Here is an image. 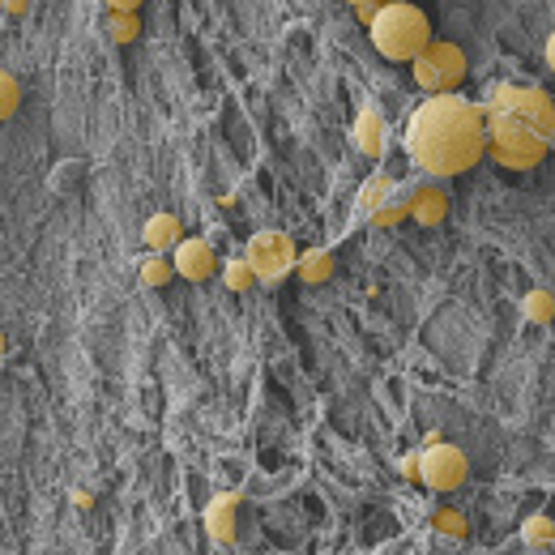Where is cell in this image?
<instances>
[{"label": "cell", "mask_w": 555, "mask_h": 555, "mask_svg": "<svg viewBox=\"0 0 555 555\" xmlns=\"http://www.w3.org/2000/svg\"><path fill=\"white\" fill-rule=\"evenodd\" d=\"M141 0H107V13H137Z\"/></svg>", "instance_id": "25"}, {"label": "cell", "mask_w": 555, "mask_h": 555, "mask_svg": "<svg viewBox=\"0 0 555 555\" xmlns=\"http://www.w3.org/2000/svg\"><path fill=\"white\" fill-rule=\"evenodd\" d=\"M547 65H551V69H555V35H551V39H547Z\"/></svg>", "instance_id": "28"}, {"label": "cell", "mask_w": 555, "mask_h": 555, "mask_svg": "<svg viewBox=\"0 0 555 555\" xmlns=\"http://www.w3.org/2000/svg\"><path fill=\"white\" fill-rule=\"evenodd\" d=\"M419 470H423V453H406L402 457V474H406V479H419Z\"/></svg>", "instance_id": "24"}, {"label": "cell", "mask_w": 555, "mask_h": 555, "mask_svg": "<svg viewBox=\"0 0 555 555\" xmlns=\"http://www.w3.org/2000/svg\"><path fill=\"white\" fill-rule=\"evenodd\" d=\"M432 521H436V530H440V534H453V538H466V530H470V526H466V517H462V513H453V509H436Z\"/></svg>", "instance_id": "22"}, {"label": "cell", "mask_w": 555, "mask_h": 555, "mask_svg": "<svg viewBox=\"0 0 555 555\" xmlns=\"http://www.w3.org/2000/svg\"><path fill=\"white\" fill-rule=\"evenodd\" d=\"M141 240H146L150 252H171L184 240V227L176 214H154V218H146V227H141Z\"/></svg>", "instance_id": "11"}, {"label": "cell", "mask_w": 555, "mask_h": 555, "mask_svg": "<svg viewBox=\"0 0 555 555\" xmlns=\"http://www.w3.org/2000/svg\"><path fill=\"white\" fill-rule=\"evenodd\" d=\"M73 504H82V509H90L94 496H90V491H77V487H73Z\"/></svg>", "instance_id": "26"}, {"label": "cell", "mask_w": 555, "mask_h": 555, "mask_svg": "<svg viewBox=\"0 0 555 555\" xmlns=\"http://www.w3.org/2000/svg\"><path fill=\"white\" fill-rule=\"evenodd\" d=\"M521 538H526L530 547H547V543H555V521L547 513H534L526 526H521Z\"/></svg>", "instance_id": "18"}, {"label": "cell", "mask_w": 555, "mask_h": 555, "mask_svg": "<svg viewBox=\"0 0 555 555\" xmlns=\"http://www.w3.org/2000/svg\"><path fill=\"white\" fill-rule=\"evenodd\" d=\"M0 99H5V103H0V116H13V111H18V99H22V82H18V77H13V73H5V77H0Z\"/></svg>", "instance_id": "21"}, {"label": "cell", "mask_w": 555, "mask_h": 555, "mask_svg": "<svg viewBox=\"0 0 555 555\" xmlns=\"http://www.w3.org/2000/svg\"><path fill=\"white\" fill-rule=\"evenodd\" d=\"M521 312H526V321L534 325H551L555 321V295L551 291H530L521 299Z\"/></svg>", "instance_id": "17"}, {"label": "cell", "mask_w": 555, "mask_h": 555, "mask_svg": "<svg viewBox=\"0 0 555 555\" xmlns=\"http://www.w3.org/2000/svg\"><path fill=\"white\" fill-rule=\"evenodd\" d=\"M26 5H30V0H5V9L13 13V18H18V13H26Z\"/></svg>", "instance_id": "27"}, {"label": "cell", "mask_w": 555, "mask_h": 555, "mask_svg": "<svg viewBox=\"0 0 555 555\" xmlns=\"http://www.w3.org/2000/svg\"><path fill=\"white\" fill-rule=\"evenodd\" d=\"M385 5H389V0H359V5H355V18H359L363 26H372V22H376V13L385 9Z\"/></svg>", "instance_id": "23"}, {"label": "cell", "mask_w": 555, "mask_h": 555, "mask_svg": "<svg viewBox=\"0 0 555 555\" xmlns=\"http://www.w3.org/2000/svg\"><path fill=\"white\" fill-rule=\"evenodd\" d=\"M410 218H415L419 227H440V222L449 218V197H444V188L440 184L410 188Z\"/></svg>", "instance_id": "9"}, {"label": "cell", "mask_w": 555, "mask_h": 555, "mask_svg": "<svg viewBox=\"0 0 555 555\" xmlns=\"http://www.w3.org/2000/svg\"><path fill=\"white\" fill-rule=\"evenodd\" d=\"M410 73H415L419 90H427V94H449V90H457V86L466 82L470 65H466V52L457 43L432 39L415 60H410Z\"/></svg>", "instance_id": "4"}, {"label": "cell", "mask_w": 555, "mask_h": 555, "mask_svg": "<svg viewBox=\"0 0 555 555\" xmlns=\"http://www.w3.org/2000/svg\"><path fill=\"white\" fill-rule=\"evenodd\" d=\"M355 146H359V154H368V158L385 154V120H380L372 107H363L355 116Z\"/></svg>", "instance_id": "12"}, {"label": "cell", "mask_w": 555, "mask_h": 555, "mask_svg": "<svg viewBox=\"0 0 555 555\" xmlns=\"http://www.w3.org/2000/svg\"><path fill=\"white\" fill-rule=\"evenodd\" d=\"M244 261L252 265L257 282H265V287H278V282L295 269L299 252H295V240H291L287 231H257V235L248 240Z\"/></svg>", "instance_id": "5"}, {"label": "cell", "mask_w": 555, "mask_h": 555, "mask_svg": "<svg viewBox=\"0 0 555 555\" xmlns=\"http://www.w3.org/2000/svg\"><path fill=\"white\" fill-rule=\"evenodd\" d=\"M137 274H141V287H167L176 278V261L163 257V252H150V257H141Z\"/></svg>", "instance_id": "15"}, {"label": "cell", "mask_w": 555, "mask_h": 555, "mask_svg": "<svg viewBox=\"0 0 555 555\" xmlns=\"http://www.w3.org/2000/svg\"><path fill=\"white\" fill-rule=\"evenodd\" d=\"M393 193H398V180L385 176V171H376V176L359 188V201H355V205H359V214H363V218H372V214H376L380 205H385Z\"/></svg>", "instance_id": "13"}, {"label": "cell", "mask_w": 555, "mask_h": 555, "mask_svg": "<svg viewBox=\"0 0 555 555\" xmlns=\"http://www.w3.org/2000/svg\"><path fill=\"white\" fill-rule=\"evenodd\" d=\"M466 474H470V462H466V453L457 449V444H427L423 449V470H419V479L432 487V491H457L466 483Z\"/></svg>", "instance_id": "7"}, {"label": "cell", "mask_w": 555, "mask_h": 555, "mask_svg": "<svg viewBox=\"0 0 555 555\" xmlns=\"http://www.w3.org/2000/svg\"><path fill=\"white\" fill-rule=\"evenodd\" d=\"M107 35L116 39V43H133L141 35L137 13H107Z\"/></svg>", "instance_id": "20"}, {"label": "cell", "mask_w": 555, "mask_h": 555, "mask_svg": "<svg viewBox=\"0 0 555 555\" xmlns=\"http://www.w3.org/2000/svg\"><path fill=\"white\" fill-rule=\"evenodd\" d=\"M406 218H410V193H393L368 222L376 231H385V227H398V222H406Z\"/></svg>", "instance_id": "16"}, {"label": "cell", "mask_w": 555, "mask_h": 555, "mask_svg": "<svg viewBox=\"0 0 555 555\" xmlns=\"http://www.w3.org/2000/svg\"><path fill=\"white\" fill-rule=\"evenodd\" d=\"M372 47L385 60H415L427 43H432V22L419 5L410 0H389L385 9L376 13V22L368 26Z\"/></svg>", "instance_id": "3"}, {"label": "cell", "mask_w": 555, "mask_h": 555, "mask_svg": "<svg viewBox=\"0 0 555 555\" xmlns=\"http://www.w3.org/2000/svg\"><path fill=\"white\" fill-rule=\"evenodd\" d=\"M547 141H538L530 133H517V129H487V154L491 163L509 167V171H534L538 163L547 158Z\"/></svg>", "instance_id": "6"}, {"label": "cell", "mask_w": 555, "mask_h": 555, "mask_svg": "<svg viewBox=\"0 0 555 555\" xmlns=\"http://www.w3.org/2000/svg\"><path fill=\"white\" fill-rule=\"evenodd\" d=\"M222 282H227L235 295H244L252 282H257V274H252V265L240 257V261H227V265H222Z\"/></svg>", "instance_id": "19"}, {"label": "cell", "mask_w": 555, "mask_h": 555, "mask_svg": "<svg viewBox=\"0 0 555 555\" xmlns=\"http://www.w3.org/2000/svg\"><path fill=\"white\" fill-rule=\"evenodd\" d=\"M171 261H176V274L188 282H205L214 274V248L210 240H180L171 248Z\"/></svg>", "instance_id": "8"}, {"label": "cell", "mask_w": 555, "mask_h": 555, "mask_svg": "<svg viewBox=\"0 0 555 555\" xmlns=\"http://www.w3.org/2000/svg\"><path fill=\"white\" fill-rule=\"evenodd\" d=\"M235 517H240V496H214L205 504V530L214 543H235Z\"/></svg>", "instance_id": "10"}, {"label": "cell", "mask_w": 555, "mask_h": 555, "mask_svg": "<svg viewBox=\"0 0 555 555\" xmlns=\"http://www.w3.org/2000/svg\"><path fill=\"white\" fill-rule=\"evenodd\" d=\"M295 274L308 282V287H321V282L333 278V252L329 248H312V252H299L295 261Z\"/></svg>", "instance_id": "14"}, {"label": "cell", "mask_w": 555, "mask_h": 555, "mask_svg": "<svg viewBox=\"0 0 555 555\" xmlns=\"http://www.w3.org/2000/svg\"><path fill=\"white\" fill-rule=\"evenodd\" d=\"M346 5H359V0H346Z\"/></svg>", "instance_id": "29"}, {"label": "cell", "mask_w": 555, "mask_h": 555, "mask_svg": "<svg viewBox=\"0 0 555 555\" xmlns=\"http://www.w3.org/2000/svg\"><path fill=\"white\" fill-rule=\"evenodd\" d=\"M406 158L423 176L432 180H453L470 171L487 154V120L483 107L462 99L457 90L432 94L427 103L415 107V116L406 120Z\"/></svg>", "instance_id": "1"}, {"label": "cell", "mask_w": 555, "mask_h": 555, "mask_svg": "<svg viewBox=\"0 0 555 555\" xmlns=\"http://www.w3.org/2000/svg\"><path fill=\"white\" fill-rule=\"evenodd\" d=\"M483 120L487 129H517L547 141V146L555 141V103L543 86H517V82L496 86V94L483 107Z\"/></svg>", "instance_id": "2"}]
</instances>
